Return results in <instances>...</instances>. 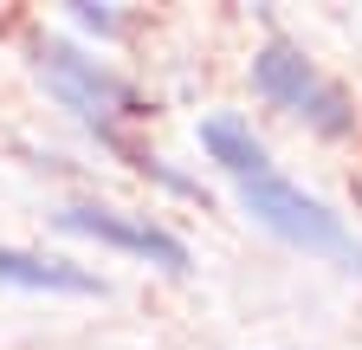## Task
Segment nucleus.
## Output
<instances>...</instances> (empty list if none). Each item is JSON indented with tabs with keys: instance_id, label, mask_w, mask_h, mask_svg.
Wrapping results in <instances>:
<instances>
[{
	"instance_id": "obj_3",
	"label": "nucleus",
	"mask_w": 362,
	"mask_h": 350,
	"mask_svg": "<svg viewBox=\"0 0 362 350\" xmlns=\"http://www.w3.org/2000/svg\"><path fill=\"white\" fill-rule=\"evenodd\" d=\"M233 208L246 214L259 234H272L279 247H291L304 259H324V266H337L343 279L362 286V234L349 227V214L330 195L304 188L298 175H285V169L259 175V182L233 188Z\"/></svg>"
},
{
	"instance_id": "obj_5",
	"label": "nucleus",
	"mask_w": 362,
	"mask_h": 350,
	"mask_svg": "<svg viewBox=\"0 0 362 350\" xmlns=\"http://www.w3.org/2000/svg\"><path fill=\"white\" fill-rule=\"evenodd\" d=\"M0 286L7 292H45V298H110V273H98L90 259L65 247H26V240H0Z\"/></svg>"
},
{
	"instance_id": "obj_4",
	"label": "nucleus",
	"mask_w": 362,
	"mask_h": 350,
	"mask_svg": "<svg viewBox=\"0 0 362 350\" xmlns=\"http://www.w3.org/2000/svg\"><path fill=\"white\" fill-rule=\"evenodd\" d=\"M45 227L59 240H78V247H98V253H117V259H136L162 279H188L194 273V247L188 234H175L162 214H143V208H117L104 195H65Z\"/></svg>"
},
{
	"instance_id": "obj_6",
	"label": "nucleus",
	"mask_w": 362,
	"mask_h": 350,
	"mask_svg": "<svg viewBox=\"0 0 362 350\" xmlns=\"http://www.w3.org/2000/svg\"><path fill=\"white\" fill-rule=\"evenodd\" d=\"M194 149H201V162L220 175L226 188H246V182H259V175L279 169V156H272V143H265V130H259L246 111H201Z\"/></svg>"
},
{
	"instance_id": "obj_8",
	"label": "nucleus",
	"mask_w": 362,
	"mask_h": 350,
	"mask_svg": "<svg viewBox=\"0 0 362 350\" xmlns=\"http://www.w3.org/2000/svg\"><path fill=\"white\" fill-rule=\"evenodd\" d=\"M129 175H136V182H149V188H162L168 201H188V208H207L214 201V188L201 182V175H188L181 162H168L156 143H143V149L129 156Z\"/></svg>"
},
{
	"instance_id": "obj_7",
	"label": "nucleus",
	"mask_w": 362,
	"mask_h": 350,
	"mask_svg": "<svg viewBox=\"0 0 362 350\" xmlns=\"http://www.w3.org/2000/svg\"><path fill=\"white\" fill-rule=\"evenodd\" d=\"M59 33H71L90 52H110V46H123V39L136 33V13L117 7V0H65L59 7Z\"/></svg>"
},
{
	"instance_id": "obj_1",
	"label": "nucleus",
	"mask_w": 362,
	"mask_h": 350,
	"mask_svg": "<svg viewBox=\"0 0 362 350\" xmlns=\"http://www.w3.org/2000/svg\"><path fill=\"white\" fill-rule=\"evenodd\" d=\"M20 59H26V72H33V84L45 91V104L65 111V117L84 130V143L117 137V130H149V123L162 117L156 91H149L136 72H123L110 52L78 46L71 33L45 26V20H26V26H20Z\"/></svg>"
},
{
	"instance_id": "obj_2",
	"label": "nucleus",
	"mask_w": 362,
	"mask_h": 350,
	"mask_svg": "<svg viewBox=\"0 0 362 350\" xmlns=\"http://www.w3.org/2000/svg\"><path fill=\"white\" fill-rule=\"evenodd\" d=\"M246 84H252V98H259L272 117L298 123L310 143H324V149L362 143V98L304 46L291 26H272V33L252 39V52H246Z\"/></svg>"
},
{
	"instance_id": "obj_9",
	"label": "nucleus",
	"mask_w": 362,
	"mask_h": 350,
	"mask_svg": "<svg viewBox=\"0 0 362 350\" xmlns=\"http://www.w3.org/2000/svg\"><path fill=\"white\" fill-rule=\"evenodd\" d=\"M349 214H356V221H349V227L362 234V175H356V182H349Z\"/></svg>"
}]
</instances>
